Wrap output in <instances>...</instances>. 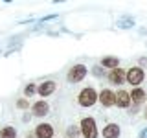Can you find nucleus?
<instances>
[{
	"instance_id": "obj_1",
	"label": "nucleus",
	"mask_w": 147,
	"mask_h": 138,
	"mask_svg": "<svg viewBox=\"0 0 147 138\" xmlns=\"http://www.w3.org/2000/svg\"><path fill=\"white\" fill-rule=\"evenodd\" d=\"M77 101H79L81 107H92V105L98 101V92L92 89V87H86V89H83V90L79 92Z\"/></svg>"
},
{
	"instance_id": "obj_2",
	"label": "nucleus",
	"mask_w": 147,
	"mask_h": 138,
	"mask_svg": "<svg viewBox=\"0 0 147 138\" xmlns=\"http://www.w3.org/2000/svg\"><path fill=\"white\" fill-rule=\"evenodd\" d=\"M86 72H88V68H86L85 64H74L70 70H68L66 79L70 81V83H79L81 79H85Z\"/></svg>"
},
{
	"instance_id": "obj_3",
	"label": "nucleus",
	"mask_w": 147,
	"mask_h": 138,
	"mask_svg": "<svg viewBox=\"0 0 147 138\" xmlns=\"http://www.w3.org/2000/svg\"><path fill=\"white\" fill-rule=\"evenodd\" d=\"M81 135L85 138H98V129H96L94 118H83L81 120Z\"/></svg>"
},
{
	"instance_id": "obj_4",
	"label": "nucleus",
	"mask_w": 147,
	"mask_h": 138,
	"mask_svg": "<svg viewBox=\"0 0 147 138\" xmlns=\"http://www.w3.org/2000/svg\"><path fill=\"white\" fill-rule=\"evenodd\" d=\"M144 77H145V72L142 70L140 66H132V68H129V70H127L125 79L131 83V85H140V83L144 81Z\"/></svg>"
},
{
	"instance_id": "obj_5",
	"label": "nucleus",
	"mask_w": 147,
	"mask_h": 138,
	"mask_svg": "<svg viewBox=\"0 0 147 138\" xmlns=\"http://www.w3.org/2000/svg\"><path fill=\"white\" fill-rule=\"evenodd\" d=\"M98 101L103 105V107H112V105H116V94H114L112 90L105 89V90H101L98 94Z\"/></svg>"
},
{
	"instance_id": "obj_6",
	"label": "nucleus",
	"mask_w": 147,
	"mask_h": 138,
	"mask_svg": "<svg viewBox=\"0 0 147 138\" xmlns=\"http://www.w3.org/2000/svg\"><path fill=\"white\" fill-rule=\"evenodd\" d=\"M125 76H127V72L123 70V68H114V70H110L109 74V81L112 83V85H121L123 81H125Z\"/></svg>"
},
{
	"instance_id": "obj_7",
	"label": "nucleus",
	"mask_w": 147,
	"mask_h": 138,
	"mask_svg": "<svg viewBox=\"0 0 147 138\" xmlns=\"http://www.w3.org/2000/svg\"><path fill=\"white\" fill-rule=\"evenodd\" d=\"M55 89H57V83H55V81H44V83H40V85L37 87V92H39V96L46 98V96L53 94Z\"/></svg>"
},
{
	"instance_id": "obj_8",
	"label": "nucleus",
	"mask_w": 147,
	"mask_h": 138,
	"mask_svg": "<svg viewBox=\"0 0 147 138\" xmlns=\"http://www.w3.org/2000/svg\"><path fill=\"white\" fill-rule=\"evenodd\" d=\"M35 136L37 138H52L53 136V127L50 123H39L35 129Z\"/></svg>"
},
{
	"instance_id": "obj_9",
	"label": "nucleus",
	"mask_w": 147,
	"mask_h": 138,
	"mask_svg": "<svg viewBox=\"0 0 147 138\" xmlns=\"http://www.w3.org/2000/svg\"><path fill=\"white\" fill-rule=\"evenodd\" d=\"M116 105L121 109H127L131 105V94L127 90H118L116 92Z\"/></svg>"
},
{
	"instance_id": "obj_10",
	"label": "nucleus",
	"mask_w": 147,
	"mask_h": 138,
	"mask_svg": "<svg viewBox=\"0 0 147 138\" xmlns=\"http://www.w3.org/2000/svg\"><path fill=\"white\" fill-rule=\"evenodd\" d=\"M31 110H33L35 116H46L48 110H50V107H48V103H46L44 99H40V101H35V103H33Z\"/></svg>"
},
{
	"instance_id": "obj_11",
	"label": "nucleus",
	"mask_w": 147,
	"mask_h": 138,
	"mask_svg": "<svg viewBox=\"0 0 147 138\" xmlns=\"http://www.w3.org/2000/svg\"><path fill=\"white\" fill-rule=\"evenodd\" d=\"M103 138H119V125L118 123H109L103 127Z\"/></svg>"
},
{
	"instance_id": "obj_12",
	"label": "nucleus",
	"mask_w": 147,
	"mask_h": 138,
	"mask_svg": "<svg viewBox=\"0 0 147 138\" xmlns=\"http://www.w3.org/2000/svg\"><path fill=\"white\" fill-rule=\"evenodd\" d=\"M116 26H118V28H121V30H129V28H132V26H134V18H132V17H129V15H125V17L118 18Z\"/></svg>"
},
{
	"instance_id": "obj_13",
	"label": "nucleus",
	"mask_w": 147,
	"mask_h": 138,
	"mask_svg": "<svg viewBox=\"0 0 147 138\" xmlns=\"http://www.w3.org/2000/svg\"><path fill=\"white\" fill-rule=\"evenodd\" d=\"M145 99V90H142V89H132L131 92V101H134V103H142V101Z\"/></svg>"
},
{
	"instance_id": "obj_14",
	"label": "nucleus",
	"mask_w": 147,
	"mask_h": 138,
	"mask_svg": "<svg viewBox=\"0 0 147 138\" xmlns=\"http://www.w3.org/2000/svg\"><path fill=\"white\" fill-rule=\"evenodd\" d=\"M118 57H103L101 59V66H105V68H110V70H114V68H118Z\"/></svg>"
},
{
	"instance_id": "obj_15",
	"label": "nucleus",
	"mask_w": 147,
	"mask_h": 138,
	"mask_svg": "<svg viewBox=\"0 0 147 138\" xmlns=\"http://www.w3.org/2000/svg\"><path fill=\"white\" fill-rule=\"evenodd\" d=\"M0 138H17V131H15V127L6 125L4 129H0Z\"/></svg>"
},
{
	"instance_id": "obj_16",
	"label": "nucleus",
	"mask_w": 147,
	"mask_h": 138,
	"mask_svg": "<svg viewBox=\"0 0 147 138\" xmlns=\"http://www.w3.org/2000/svg\"><path fill=\"white\" fill-rule=\"evenodd\" d=\"M79 127H77V125H70V127H68V131H66V135L68 136H70V138H77V136H79Z\"/></svg>"
},
{
	"instance_id": "obj_17",
	"label": "nucleus",
	"mask_w": 147,
	"mask_h": 138,
	"mask_svg": "<svg viewBox=\"0 0 147 138\" xmlns=\"http://www.w3.org/2000/svg\"><path fill=\"white\" fill-rule=\"evenodd\" d=\"M35 92H37V89H35V85H33V83L26 85V89H24V96H28V98H30V96H33Z\"/></svg>"
},
{
	"instance_id": "obj_18",
	"label": "nucleus",
	"mask_w": 147,
	"mask_h": 138,
	"mask_svg": "<svg viewBox=\"0 0 147 138\" xmlns=\"http://www.w3.org/2000/svg\"><path fill=\"white\" fill-rule=\"evenodd\" d=\"M17 107L18 109H28V107H30V101H28V99H18L17 101Z\"/></svg>"
},
{
	"instance_id": "obj_19",
	"label": "nucleus",
	"mask_w": 147,
	"mask_h": 138,
	"mask_svg": "<svg viewBox=\"0 0 147 138\" xmlns=\"http://www.w3.org/2000/svg\"><path fill=\"white\" fill-rule=\"evenodd\" d=\"M92 74H94L96 77H101L105 72H103V68H101V66H94V68H92Z\"/></svg>"
},
{
	"instance_id": "obj_20",
	"label": "nucleus",
	"mask_w": 147,
	"mask_h": 138,
	"mask_svg": "<svg viewBox=\"0 0 147 138\" xmlns=\"http://www.w3.org/2000/svg\"><path fill=\"white\" fill-rule=\"evenodd\" d=\"M140 138H147V129H144V131L140 133Z\"/></svg>"
},
{
	"instance_id": "obj_21",
	"label": "nucleus",
	"mask_w": 147,
	"mask_h": 138,
	"mask_svg": "<svg viewBox=\"0 0 147 138\" xmlns=\"http://www.w3.org/2000/svg\"><path fill=\"white\" fill-rule=\"evenodd\" d=\"M26 138H37V136H33V135H30V133H28V136Z\"/></svg>"
},
{
	"instance_id": "obj_22",
	"label": "nucleus",
	"mask_w": 147,
	"mask_h": 138,
	"mask_svg": "<svg viewBox=\"0 0 147 138\" xmlns=\"http://www.w3.org/2000/svg\"><path fill=\"white\" fill-rule=\"evenodd\" d=\"M145 118H147V109H145Z\"/></svg>"
}]
</instances>
